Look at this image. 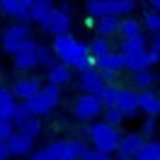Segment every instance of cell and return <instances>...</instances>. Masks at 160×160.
I'll return each mask as SVG.
<instances>
[{"label": "cell", "instance_id": "28", "mask_svg": "<svg viewBox=\"0 0 160 160\" xmlns=\"http://www.w3.org/2000/svg\"><path fill=\"white\" fill-rule=\"evenodd\" d=\"M133 85H136V90H153V85H155V73L150 68L146 70H138V73H133Z\"/></svg>", "mask_w": 160, "mask_h": 160}, {"label": "cell", "instance_id": "40", "mask_svg": "<svg viewBox=\"0 0 160 160\" xmlns=\"http://www.w3.org/2000/svg\"><path fill=\"white\" fill-rule=\"evenodd\" d=\"M117 160H119V158H117ZM121 160H136V158H121Z\"/></svg>", "mask_w": 160, "mask_h": 160}, {"label": "cell", "instance_id": "17", "mask_svg": "<svg viewBox=\"0 0 160 160\" xmlns=\"http://www.w3.org/2000/svg\"><path fill=\"white\" fill-rule=\"evenodd\" d=\"M92 66L95 70H109V73H121L124 70V58H121L119 51H109V53H104L102 58H95L92 61Z\"/></svg>", "mask_w": 160, "mask_h": 160}, {"label": "cell", "instance_id": "24", "mask_svg": "<svg viewBox=\"0 0 160 160\" xmlns=\"http://www.w3.org/2000/svg\"><path fill=\"white\" fill-rule=\"evenodd\" d=\"M146 49H148V39H146V34H141V37H131V39H121V44H119V53H121V56L138 53V51H146Z\"/></svg>", "mask_w": 160, "mask_h": 160}, {"label": "cell", "instance_id": "15", "mask_svg": "<svg viewBox=\"0 0 160 160\" xmlns=\"http://www.w3.org/2000/svg\"><path fill=\"white\" fill-rule=\"evenodd\" d=\"M70 15L68 12L58 10V8H53V12H51L49 17V24H46V34H53V37H61V34H68L70 32Z\"/></svg>", "mask_w": 160, "mask_h": 160}, {"label": "cell", "instance_id": "23", "mask_svg": "<svg viewBox=\"0 0 160 160\" xmlns=\"http://www.w3.org/2000/svg\"><path fill=\"white\" fill-rule=\"evenodd\" d=\"M124 58V68H129L131 73H138V70L150 68L148 61V51H138V53H129V56H121Z\"/></svg>", "mask_w": 160, "mask_h": 160}, {"label": "cell", "instance_id": "25", "mask_svg": "<svg viewBox=\"0 0 160 160\" xmlns=\"http://www.w3.org/2000/svg\"><path fill=\"white\" fill-rule=\"evenodd\" d=\"M136 160H160V143L155 138L143 141V146L138 148V153L133 155Z\"/></svg>", "mask_w": 160, "mask_h": 160}, {"label": "cell", "instance_id": "30", "mask_svg": "<svg viewBox=\"0 0 160 160\" xmlns=\"http://www.w3.org/2000/svg\"><path fill=\"white\" fill-rule=\"evenodd\" d=\"M102 121H104L107 126H114V129H119L121 124H124V114H121L117 107H107V109H102Z\"/></svg>", "mask_w": 160, "mask_h": 160}, {"label": "cell", "instance_id": "11", "mask_svg": "<svg viewBox=\"0 0 160 160\" xmlns=\"http://www.w3.org/2000/svg\"><path fill=\"white\" fill-rule=\"evenodd\" d=\"M39 90H41V82H39V78H34V75L17 78V80H15V85L10 88L12 97H15L17 102H27L32 95H37Z\"/></svg>", "mask_w": 160, "mask_h": 160}, {"label": "cell", "instance_id": "9", "mask_svg": "<svg viewBox=\"0 0 160 160\" xmlns=\"http://www.w3.org/2000/svg\"><path fill=\"white\" fill-rule=\"evenodd\" d=\"M37 46H39V41L29 39L27 44H22L20 49L12 53V66H15V70L27 73V70L39 68V66H37Z\"/></svg>", "mask_w": 160, "mask_h": 160}, {"label": "cell", "instance_id": "1", "mask_svg": "<svg viewBox=\"0 0 160 160\" xmlns=\"http://www.w3.org/2000/svg\"><path fill=\"white\" fill-rule=\"evenodd\" d=\"M51 51H53L56 61L63 63V66H68L70 70L82 73V70L92 68V58H90V53H88V44L75 39L70 32L68 34H61V37H53Z\"/></svg>", "mask_w": 160, "mask_h": 160}, {"label": "cell", "instance_id": "35", "mask_svg": "<svg viewBox=\"0 0 160 160\" xmlns=\"http://www.w3.org/2000/svg\"><path fill=\"white\" fill-rule=\"evenodd\" d=\"M12 131H15V126H12L10 121H0V141H8Z\"/></svg>", "mask_w": 160, "mask_h": 160}, {"label": "cell", "instance_id": "3", "mask_svg": "<svg viewBox=\"0 0 160 160\" xmlns=\"http://www.w3.org/2000/svg\"><path fill=\"white\" fill-rule=\"evenodd\" d=\"M88 15H92L95 20L100 17H131L136 12V0H88L85 2Z\"/></svg>", "mask_w": 160, "mask_h": 160}, {"label": "cell", "instance_id": "7", "mask_svg": "<svg viewBox=\"0 0 160 160\" xmlns=\"http://www.w3.org/2000/svg\"><path fill=\"white\" fill-rule=\"evenodd\" d=\"M102 102L92 95H78L73 100V117L78 121H95L97 117H102Z\"/></svg>", "mask_w": 160, "mask_h": 160}, {"label": "cell", "instance_id": "37", "mask_svg": "<svg viewBox=\"0 0 160 160\" xmlns=\"http://www.w3.org/2000/svg\"><path fill=\"white\" fill-rule=\"evenodd\" d=\"M27 160H49V158H46V153H44V150H32Z\"/></svg>", "mask_w": 160, "mask_h": 160}, {"label": "cell", "instance_id": "38", "mask_svg": "<svg viewBox=\"0 0 160 160\" xmlns=\"http://www.w3.org/2000/svg\"><path fill=\"white\" fill-rule=\"evenodd\" d=\"M0 160H10V153H8V143L0 141Z\"/></svg>", "mask_w": 160, "mask_h": 160}, {"label": "cell", "instance_id": "18", "mask_svg": "<svg viewBox=\"0 0 160 160\" xmlns=\"http://www.w3.org/2000/svg\"><path fill=\"white\" fill-rule=\"evenodd\" d=\"M53 8H56L53 0H34V5H32V22H37L41 29H46Z\"/></svg>", "mask_w": 160, "mask_h": 160}, {"label": "cell", "instance_id": "32", "mask_svg": "<svg viewBox=\"0 0 160 160\" xmlns=\"http://www.w3.org/2000/svg\"><path fill=\"white\" fill-rule=\"evenodd\" d=\"M143 24H146L148 34H158V32H160V15H158V12H153V10H148V12H146V17H143Z\"/></svg>", "mask_w": 160, "mask_h": 160}, {"label": "cell", "instance_id": "6", "mask_svg": "<svg viewBox=\"0 0 160 160\" xmlns=\"http://www.w3.org/2000/svg\"><path fill=\"white\" fill-rule=\"evenodd\" d=\"M10 124L15 126V131L24 133V136L32 138V141L41 133V119L32 117L29 112H27V107H24V102H17V104H15V112H12Z\"/></svg>", "mask_w": 160, "mask_h": 160}, {"label": "cell", "instance_id": "42", "mask_svg": "<svg viewBox=\"0 0 160 160\" xmlns=\"http://www.w3.org/2000/svg\"><path fill=\"white\" fill-rule=\"evenodd\" d=\"M109 160H117V158H109Z\"/></svg>", "mask_w": 160, "mask_h": 160}, {"label": "cell", "instance_id": "19", "mask_svg": "<svg viewBox=\"0 0 160 160\" xmlns=\"http://www.w3.org/2000/svg\"><path fill=\"white\" fill-rule=\"evenodd\" d=\"M46 80H49V85L53 88H63V85H68L70 80H73V73H70L68 66H63V63H53L51 68H46Z\"/></svg>", "mask_w": 160, "mask_h": 160}, {"label": "cell", "instance_id": "22", "mask_svg": "<svg viewBox=\"0 0 160 160\" xmlns=\"http://www.w3.org/2000/svg\"><path fill=\"white\" fill-rule=\"evenodd\" d=\"M15 104H17V100L12 97L10 88H2V85H0V121H10L12 119Z\"/></svg>", "mask_w": 160, "mask_h": 160}, {"label": "cell", "instance_id": "20", "mask_svg": "<svg viewBox=\"0 0 160 160\" xmlns=\"http://www.w3.org/2000/svg\"><path fill=\"white\" fill-rule=\"evenodd\" d=\"M95 32H97V37H102V39L117 37V32H119V17H100V20L95 22Z\"/></svg>", "mask_w": 160, "mask_h": 160}, {"label": "cell", "instance_id": "36", "mask_svg": "<svg viewBox=\"0 0 160 160\" xmlns=\"http://www.w3.org/2000/svg\"><path fill=\"white\" fill-rule=\"evenodd\" d=\"M112 155H104V153H100V150H88L85 155H82V160H109Z\"/></svg>", "mask_w": 160, "mask_h": 160}, {"label": "cell", "instance_id": "10", "mask_svg": "<svg viewBox=\"0 0 160 160\" xmlns=\"http://www.w3.org/2000/svg\"><path fill=\"white\" fill-rule=\"evenodd\" d=\"M114 107L124 114V119H136V117H138L136 90H131V88H117V100H114Z\"/></svg>", "mask_w": 160, "mask_h": 160}, {"label": "cell", "instance_id": "13", "mask_svg": "<svg viewBox=\"0 0 160 160\" xmlns=\"http://www.w3.org/2000/svg\"><path fill=\"white\" fill-rule=\"evenodd\" d=\"M78 88H80V92H82V95H92V97H97V95L102 92V88H104V80L100 78V73L95 70V66L80 73Z\"/></svg>", "mask_w": 160, "mask_h": 160}, {"label": "cell", "instance_id": "33", "mask_svg": "<svg viewBox=\"0 0 160 160\" xmlns=\"http://www.w3.org/2000/svg\"><path fill=\"white\" fill-rule=\"evenodd\" d=\"M155 131H158V124H155V119H146V121H143V126H141V136H143V138L155 136Z\"/></svg>", "mask_w": 160, "mask_h": 160}, {"label": "cell", "instance_id": "2", "mask_svg": "<svg viewBox=\"0 0 160 160\" xmlns=\"http://www.w3.org/2000/svg\"><path fill=\"white\" fill-rule=\"evenodd\" d=\"M88 138L92 141V150H100L104 155H112V153H117L121 131L114 129V126H107L104 121H92L88 126Z\"/></svg>", "mask_w": 160, "mask_h": 160}, {"label": "cell", "instance_id": "8", "mask_svg": "<svg viewBox=\"0 0 160 160\" xmlns=\"http://www.w3.org/2000/svg\"><path fill=\"white\" fill-rule=\"evenodd\" d=\"M29 39H32L29 24H20V22H15V24H10L8 29L2 32V39H0V41H2V51L12 56L22 44H27Z\"/></svg>", "mask_w": 160, "mask_h": 160}, {"label": "cell", "instance_id": "21", "mask_svg": "<svg viewBox=\"0 0 160 160\" xmlns=\"http://www.w3.org/2000/svg\"><path fill=\"white\" fill-rule=\"evenodd\" d=\"M119 34L121 39H131V37H141L143 34V24L136 17H121L119 20Z\"/></svg>", "mask_w": 160, "mask_h": 160}, {"label": "cell", "instance_id": "34", "mask_svg": "<svg viewBox=\"0 0 160 160\" xmlns=\"http://www.w3.org/2000/svg\"><path fill=\"white\" fill-rule=\"evenodd\" d=\"M15 8H17V0H0V12H2V15L12 17Z\"/></svg>", "mask_w": 160, "mask_h": 160}, {"label": "cell", "instance_id": "41", "mask_svg": "<svg viewBox=\"0 0 160 160\" xmlns=\"http://www.w3.org/2000/svg\"><path fill=\"white\" fill-rule=\"evenodd\" d=\"M10 160H22V158H10Z\"/></svg>", "mask_w": 160, "mask_h": 160}, {"label": "cell", "instance_id": "27", "mask_svg": "<svg viewBox=\"0 0 160 160\" xmlns=\"http://www.w3.org/2000/svg\"><path fill=\"white\" fill-rule=\"evenodd\" d=\"M32 5H34V0H17V8L12 12V20L20 22V24H29L32 22Z\"/></svg>", "mask_w": 160, "mask_h": 160}, {"label": "cell", "instance_id": "16", "mask_svg": "<svg viewBox=\"0 0 160 160\" xmlns=\"http://www.w3.org/2000/svg\"><path fill=\"white\" fill-rule=\"evenodd\" d=\"M143 136L141 133H126V136H121L119 138V146H117V155L121 158H133L136 153H138V148L143 146Z\"/></svg>", "mask_w": 160, "mask_h": 160}, {"label": "cell", "instance_id": "29", "mask_svg": "<svg viewBox=\"0 0 160 160\" xmlns=\"http://www.w3.org/2000/svg\"><path fill=\"white\" fill-rule=\"evenodd\" d=\"M53 63H58V61H56V56H53L51 46L39 44V46H37V66H39V68H51Z\"/></svg>", "mask_w": 160, "mask_h": 160}, {"label": "cell", "instance_id": "12", "mask_svg": "<svg viewBox=\"0 0 160 160\" xmlns=\"http://www.w3.org/2000/svg\"><path fill=\"white\" fill-rule=\"evenodd\" d=\"M8 143V153H10V158H27L32 150H34V141L27 138L24 133H20V131H12L10 138L5 141Z\"/></svg>", "mask_w": 160, "mask_h": 160}, {"label": "cell", "instance_id": "26", "mask_svg": "<svg viewBox=\"0 0 160 160\" xmlns=\"http://www.w3.org/2000/svg\"><path fill=\"white\" fill-rule=\"evenodd\" d=\"M109 51H114V49H112V44H109V39H102V37H95V39L88 44V53H90L92 61L102 58V56L109 53Z\"/></svg>", "mask_w": 160, "mask_h": 160}, {"label": "cell", "instance_id": "4", "mask_svg": "<svg viewBox=\"0 0 160 160\" xmlns=\"http://www.w3.org/2000/svg\"><path fill=\"white\" fill-rule=\"evenodd\" d=\"M58 102H61V88L41 85V90L37 95H32L29 100L24 102V107H27V112H29L32 117L41 119V117H49L51 112L58 107Z\"/></svg>", "mask_w": 160, "mask_h": 160}, {"label": "cell", "instance_id": "14", "mask_svg": "<svg viewBox=\"0 0 160 160\" xmlns=\"http://www.w3.org/2000/svg\"><path fill=\"white\" fill-rule=\"evenodd\" d=\"M136 104H138V112H143L148 119H158L160 114V97L155 90H141L136 92Z\"/></svg>", "mask_w": 160, "mask_h": 160}, {"label": "cell", "instance_id": "5", "mask_svg": "<svg viewBox=\"0 0 160 160\" xmlns=\"http://www.w3.org/2000/svg\"><path fill=\"white\" fill-rule=\"evenodd\" d=\"M88 143L82 138H56L44 148L49 160H82L88 153Z\"/></svg>", "mask_w": 160, "mask_h": 160}, {"label": "cell", "instance_id": "39", "mask_svg": "<svg viewBox=\"0 0 160 160\" xmlns=\"http://www.w3.org/2000/svg\"><path fill=\"white\" fill-rule=\"evenodd\" d=\"M148 5H150V10H153V12L160 10V0H148Z\"/></svg>", "mask_w": 160, "mask_h": 160}, {"label": "cell", "instance_id": "31", "mask_svg": "<svg viewBox=\"0 0 160 160\" xmlns=\"http://www.w3.org/2000/svg\"><path fill=\"white\" fill-rule=\"evenodd\" d=\"M97 100L102 102L104 109H107V107H114V100H117V85H107V82H104V88H102V92L97 95Z\"/></svg>", "mask_w": 160, "mask_h": 160}]
</instances>
